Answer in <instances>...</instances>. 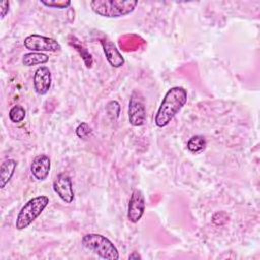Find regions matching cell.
<instances>
[{"label": "cell", "mask_w": 260, "mask_h": 260, "mask_svg": "<svg viewBox=\"0 0 260 260\" xmlns=\"http://www.w3.org/2000/svg\"><path fill=\"white\" fill-rule=\"evenodd\" d=\"M144 211H145L144 195L140 190L134 189L131 193L129 203H128V209H127V217L129 221L132 223L138 222L143 216Z\"/></svg>", "instance_id": "cell-7"}, {"label": "cell", "mask_w": 260, "mask_h": 260, "mask_svg": "<svg viewBox=\"0 0 260 260\" xmlns=\"http://www.w3.org/2000/svg\"><path fill=\"white\" fill-rule=\"evenodd\" d=\"M49 61V56L44 53L29 52L22 56V64L24 66H35L43 65Z\"/></svg>", "instance_id": "cell-13"}, {"label": "cell", "mask_w": 260, "mask_h": 260, "mask_svg": "<svg viewBox=\"0 0 260 260\" xmlns=\"http://www.w3.org/2000/svg\"><path fill=\"white\" fill-rule=\"evenodd\" d=\"M53 190L65 203H71L74 199L72 181L65 173H60L56 176L53 181Z\"/></svg>", "instance_id": "cell-8"}, {"label": "cell", "mask_w": 260, "mask_h": 260, "mask_svg": "<svg viewBox=\"0 0 260 260\" xmlns=\"http://www.w3.org/2000/svg\"><path fill=\"white\" fill-rule=\"evenodd\" d=\"M137 4V1L132 0H93L89 3L91 10L95 14L108 18L126 16L135 10Z\"/></svg>", "instance_id": "cell-2"}, {"label": "cell", "mask_w": 260, "mask_h": 260, "mask_svg": "<svg viewBox=\"0 0 260 260\" xmlns=\"http://www.w3.org/2000/svg\"><path fill=\"white\" fill-rule=\"evenodd\" d=\"M23 45L25 49L29 50L30 52H58L61 50V45L52 38L32 34L27 36L24 41Z\"/></svg>", "instance_id": "cell-6"}, {"label": "cell", "mask_w": 260, "mask_h": 260, "mask_svg": "<svg viewBox=\"0 0 260 260\" xmlns=\"http://www.w3.org/2000/svg\"><path fill=\"white\" fill-rule=\"evenodd\" d=\"M128 258H129V260H130V259L132 260V259H140L141 257H140L136 252H133L131 255H129V257H128Z\"/></svg>", "instance_id": "cell-20"}, {"label": "cell", "mask_w": 260, "mask_h": 260, "mask_svg": "<svg viewBox=\"0 0 260 260\" xmlns=\"http://www.w3.org/2000/svg\"><path fill=\"white\" fill-rule=\"evenodd\" d=\"M17 162L12 158H8L1 164L0 167V188L3 189L11 180L16 170Z\"/></svg>", "instance_id": "cell-12"}, {"label": "cell", "mask_w": 260, "mask_h": 260, "mask_svg": "<svg viewBox=\"0 0 260 260\" xmlns=\"http://www.w3.org/2000/svg\"><path fill=\"white\" fill-rule=\"evenodd\" d=\"M75 132H76V135L79 137V138H86L90 132H91V129L89 127V125L85 122H82L80 123L76 129H75Z\"/></svg>", "instance_id": "cell-17"}, {"label": "cell", "mask_w": 260, "mask_h": 260, "mask_svg": "<svg viewBox=\"0 0 260 260\" xmlns=\"http://www.w3.org/2000/svg\"><path fill=\"white\" fill-rule=\"evenodd\" d=\"M52 85V74L47 66H40L34 74V89L40 94H46Z\"/></svg>", "instance_id": "cell-9"}, {"label": "cell", "mask_w": 260, "mask_h": 260, "mask_svg": "<svg viewBox=\"0 0 260 260\" xmlns=\"http://www.w3.org/2000/svg\"><path fill=\"white\" fill-rule=\"evenodd\" d=\"M43 5L50 7V8H58V9H64L67 8L71 5L70 1H57V0H49V1H45V0H41L40 1Z\"/></svg>", "instance_id": "cell-16"}, {"label": "cell", "mask_w": 260, "mask_h": 260, "mask_svg": "<svg viewBox=\"0 0 260 260\" xmlns=\"http://www.w3.org/2000/svg\"><path fill=\"white\" fill-rule=\"evenodd\" d=\"M129 123L134 127H140L146 121V108L143 94L135 89L132 91L128 106Z\"/></svg>", "instance_id": "cell-5"}, {"label": "cell", "mask_w": 260, "mask_h": 260, "mask_svg": "<svg viewBox=\"0 0 260 260\" xmlns=\"http://www.w3.org/2000/svg\"><path fill=\"white\" fill-rule=\"evenodd\" d=\"M25 114H26V112H25L24 108L20 105H16L10 109L8 117H9L10 121L13 123H20L24 120Z\"/></svg>", "instance_id": "cell-15"}, {"label": "cell", "mask_w": 260, "mask_h": 260, "mask_svg": "<svg viewBox=\"0 0 260 260\" xmlns=\"http://www.w3.org/2000/svg\"><path fill=\"white\" fill-rule=\"evenodd\" d=\"M206 146V140L202 135H194L187 142V148L189 151L197 153L202 151Z\"/></svg>", "instance_id": "cell-14"}, {"label": "cell", "mask_w": 260, "mask_h": 260, "mask_svg": "<svg viewBox=\"0 0 260 260\" xmlns=\"http://www.w3.org/2000/svg\"><path fill=\"white\" fill-rule=\"evenodd\" d=\"M72 46H73L74 48H76V50L79 52V54L81 55V57L83 58V60H84V62H85L86 67H90L91 64H92V58H91L90 54H88V53L86 52V50H85L82 46H80V45L72 44Z\"/></svg>", "instance_id": "cell-18"}, {"label": "cell", "mask_w": 260, "mask_h": 260, "mask_svg": "<svg viewBox=\"0 0 260 260\" xmlns=\"http://www.w3.org/2000/svg\"><path fill=\"white\" fill-rule=\"evenodd\" d=\"M81 243L83 247L98 255L100 258L108 260H118L120 258L117 247L107 237L101 234H86L82 237Z\"/></svg>", "instance_id": "cell-3"}, {"label": "cell", "mask_w": 260, "mask_h": 260, "mask_svg": "<svg viewBox=\"0 0 260 260\" xmlns=\"http://www.w3.org/2000/svg\"><path fill=\"white\" fill-rule=\"evenodd\" d=\"M51 170V159L46 154L37 155L30 165V172L35 179L38 181H44L48 178Z\"/></svg>", "instance_id": "cell-10"}, {"label": "cell", "mask_w": 260, "mask_h": 260, "mask_svg": "<svg viewBox=\"0 0 260 260\" xmlns=\"http://www.w3.org/2000/svg\"><path fill=\"white\" fill-rule=\"evenodd\" d=\"M101 44L104 49L106 58L111 66L118 68V67H121L124 65L125 60H124L123 56L121 55V53L119 52V50L117 49V47L114 45V43H112L109 40L104 39L101 41Z\"/></svg>", "instance_id": "cell-11"}, {"label": "cell", "mask_w": 260, "mask_h": 260, "mask_svg": "<svg viewBox=\"0 0 260 260\" xmlns=\"http://www.w3.org/2000/svg\"><path fill=\"white\" fill-rule=\"evenodd\" d=\"M8 11H9V2L8 1H2L0 3V14H1L2 19L6 16Z\"/></svg>", "instance_id": "cell-19"}, {"label": "cell", "mask_w": 260, "mask_h": 260, "mask_svg": "<svg viewBox=\"0 0 260 260\" xmlns=\"http://www.w3.org/2000/svg\"><path fill=\"white\" fill-rule=\"evenodd\" d=\"M50 199L46 195H40L29 199L19 210L16 220L15 228L18 231L26 229L30 225L48 206Z\"/></svg>", "instance_id": "cell-4"}, {"label": "cell", "mask_w": 260, "mask_h": 260, "mask_svg": "<svg viewBox=\"0 0 260 260\" xmlns=\"http://www.w3.org/2000/svg\"><path fill=\"white\" fill-rule=\"evenodd\" d=\"M188 100L187 90L182 86L171 87L165 94L155 115V125L164 128L183 109Z\"/></svg>", "instance_id": "cell-1"}]
</instances>
